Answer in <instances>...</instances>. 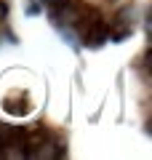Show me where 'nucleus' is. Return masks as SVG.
<instances>
[{"mask_svg":"<svg viewBox=\"0 0 152 160\" xmlns=\"http://www.w3.org/2000/svg\"><path fill=\"white\" fill-rule=\"evenodd\" d=\"M19 136H22V131H16L11 126H0V152H3V147H11Z\"/></svg>","mask_w":152,"mask_h":160,"instance_id":"1","label":"nucleus"},{"mask_svg":"<svg viewBox=\"0 0 152 160\" xmlns=\"http://www.w3.org/2000/svg\"><path fill=\"white\" fill-rule=\"evenodd\" d=\"M6 11H8V8H6V3H0V16H6Z\"/></svg>","mask_w":152,"mask_h":160,"instance_id":"2","label":"nucleus"},{"mask_svg":"<svg viewBox=\"0 0 152 160\" xmlns=\"http://www.w3.org/2000/svg\"><path fill=\"white\" fill-rule=\"evenodd\" d=\"M3 155H6V152H0V158H3Z\"/></svg>","mask_w":152,"mask_h":160,"instance_id":"3","label":"nucleus"}]
</instances>
